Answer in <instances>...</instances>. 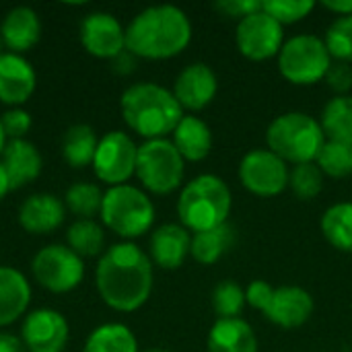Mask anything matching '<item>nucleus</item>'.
Listing matches in <instances>:
<instances>
[{"label":"nucleus","instance_id":"nucleus-13","mask_svg":"<svg viewBox=\"0 0 352 352\" xmlns=\"http://www.w3.org/2000/svg\"><path fill=\"white\" fill-rule=\"evenodd\" d=\"M68 322L56 309H35L27 314L21 328V342L27 352H62L68 342Z\"/></svg>","mask_w":352,"mask_h":352},{"label":"nucleus","instance_id":"nucleus-18","mask_svg":"<svg viewBox=\"0 0 352 352\" xmlns=\"http://www.w3.org/2000/svg\"><path fill=\"white\" fill-rule=\"evenodd\" d=\"M192 250V235L186 227L167 223L153 231L148 252L151 262H155L163 270H175L179 268Z\"/></svg>","mask_w":352,"mask_h":352},{"label":"nucleus","instance_id":"nucleus-5","mask_svg":"<svg viewBox=\"0 0 352 352\" xmlns=\"http://www.w3.org/2000/svg\"><path fill=\"white\" fill-rule=\"evenodd\" d=\"M326 142V134L322 124L303 111H289L272 120L266 130L268 148L278 155L285 163L303 165L316 163L322 146Z\"/></svg>","mask_w":352,"mask_h":352},{"label":"nucleus","instance_id":"nucleus-30","mask_svg":"<svg viewBox=\"0 0 352 352\" xmlns=\"http://www.w3.org/2000/svg\"><path fill=\"white\" fill-rule=\"evenodd\" d=\"M66 241H68V248L76 256H80V258H95L105 248V233H103V227L97 225L95 221L78 219L74 225L68 227Z\"/></svg>","mask_w":352,"mask_h":352},{"label":"nucleus","instance_id":"nucleus-33","mask_svg":"<svg viewBox=\"0 0 352 352\" xmlns=\"http://www.w3.org/2000/svg\"><path fill=\"white\" fill-rule=\"evenodd\" d=\"M245 307V291L233 283L223 280L212 291V309L219 316V320H233L239 318Z\"/></svg>","mask_w":352,"mask_h":352},{"label":"nucleus","instance_id":"nucleus-8","mask_svg":"<svg viewBox=\"0 0 352 352\" xmlns=\"http://www.w3.org/2000/svg\"><path fill=\"white\" fill-rule=\"evenodd\" d=\"M332 56L322 37L301 33L285 41L278 52V70L291 85H316L332 66Z\"/></svg>","mask_w":352,"mask_h":352},{"label":"nucleus","instance_id":"nucleus-17","mask_svg":"<svg viewBox=\"0 0 352 352\" xmlns=\"http://www.w3.org/2000/svg\"><path fill=\"white\" fill-rule=\"evenodd\" d=\"M37 76L33 66L19 54L6 52L0 58V101L12 107L27 103L35 91Z\"/></svg>","mask_w":352,"mask_h":352},{"label":"nucleus","instance_id":"nucleus-25","mask_svg":"<svg viewBox=\"0 0 352 352\" xmlns=\"http://www.w3.org/2000/svg\"><path fill=\"white\" fill-rule=\"evenodd\" d=\"M233 241H235L233 227H231L229 223H225V225H221V227H214V229H208V231L194 233L190 256H192L198 264L212 266L219 258H223V256L229 252V248L233 245Z\"/></svg>","mask_w":352,"mask_h":352},{"label":"nucleus","instance_id":"nucleus-37","mask_svg":"<svg viewBox=\"0 0 352 352\" xmlns=\"http://www.w3.org/2000/svg\"><path fill=\"white\" fill-rule=\"evenodd\" d=\"M0 124H2V130L6 134V138L23 140L25 134L31 128V116L25 109H21V107H12V109L4 111L0 116Z\"/></svg>","mask_w":352,"mask_h":352},{"label":"nucleus","instance_id":"nucleus-45","mask_svg":"<svg viewBox=\"0 0 352 352\" xmlns=\"http://www.w3.org/2000/svg\"><path fill=\"white\" fill-rule=\"evenodd\" d=\"M4 146H6V134H4L2 124H0V155H2V151H4Z\"/></svg>","mask_w":352,"mask_h":352},{"label":"nucleus","instance_id":"nucleus-40","mask_svg":"<svg viewBox=\"0 0 352 352\" xmlns=\"http://www.w3.org/2000/svg\"><path fill=\"white\" fill-rule=\"evenodd\" d=\"M272 295H274V289L266 280H254L245 289V303L264 314L272 301Z\"/></svg>","mask_w":352,"mask_h":352},{"label":"nucleus","instance_id":"nucleus-11","mask_svg":"<svg viewBox=\"0 0 352 352\" xmlns=\"http://www.w3.org/2000/svg\"><path fill=\"white\" fill-rule=\"evenodd\" d=\"M287 163L270 148H254L239 163V179L248 192L260 198H272L289 186Z\"/></svg>","mask_w":352,"mask_h":352},{"label":"nucleus","instance_id":"nucleus-22","mask_svg":"<svg viewBox=\"0 0 352 352\" xmlns=\"http://www.w3.org/2000/svg\"><path fill=\"white\" fill-rule=\"evenodd\" d=\"M31 303V287L23 272L0 266V328L14 324Z\"/></svg>","mask_w":352,"mask_h":352},{"label":"nucleus","instance_id":"nucleus-6","mask_svg":"<svg viewBox=\"0 0 352 352\" xmlns=\"http://www.w3.org/2000/svg\"><path fill=\"white\" fill-rule=\"evenodd\" d=\"M101 221L107 229L124 239L144 235L155 223L153 200L136 186H113L103 194Z\"/></svg>","mask_w":352,"mask_h":352},{"label":"nucleus","instance_id":"nucleus-24","mask_svg":"<svg viewBox=\"0 0 352 352\" xmlns=\"http://www.w3.org/2000/svg\"><path fill=\"white\" fill-rule=\"evenodd\" d=\"M171 142L184 157V161H204L212 148V132L208 124L196 116H184L171 134Z\"/></svg>","mask_w":352,"mask_h":352},{"label":"nucleus","instance_id":"nucleus-41","mask_svg":"<svg viewBox=\"0 0 352 352\" xmlns=\"http://www.w3.org/2000/svg\"><path fill=\"white\" fill-rule=\"evenodd\" d=\"M134 66H136V56H134V54H130L128 50H124L118 58H113V70H116V72H120V74H128V72H132V70H134Z\"/></svg>","mask_w":352,"mask_h":352},{"label":"nucleus","instance_id":"nucleus-7","mask_svg":"<svg viewBox=\"0 0 352 352\" xmlns=\"http://www.w3.org/2000/svg\"><path fill=\"white\" fill-rule=\"evenodd\" d=\"M186 161L169 138L146 140L138 146L136 177L140 184L159 196L171 194L184 182Z\"/></svg>","mask_w":352,"mask_h":352},{"label":"nucleus","instance_id":"nucleus-28","mask_svg":"<svg viewBox=\"0 0 352 352\" xmlns=\"http://www.w3.org/2000/svg\"><path fill=\"white\" fill-rule=\"evenodd\" d=\"M82 352H138V342L128 326L111 322L89 334Z\"/></svg>","mask_w":352,"mask_h":352},{"label":"nucleus","instance_id":"nucleus-39","mask_svg":"<svg viewBox=\"0 0 352 352\" xmlns=\"http://www.w3.org/2000/svg\"><path fill=\"white\" fill-rule=\"evenodd\" d=\"M214 8L229 19L241 21V19L262 10V2H258V0H221L214 4Z\"/></svg>","mask_w":352,"mask_h":352},{"label":"nucleus","instance_id":"nucleus-26","mask_svg":"<svg viewBox=\"0 0 352 352\" xmlns=\"http://www.w3.org/2000/svg\"><path fill=\"white\" fill-rule=\"evenodd\" d=\"M97 134L87 124H74L66 130L62 140V155L66 163L74 169H82L87 165H93L95 151H97Z\"/></svg>","mask_w":352,"mask_h":352},{"label":"nucleus","instance_id":"nucleus-3","mask_svg":"<svg viewBox=\"0 0 352 352\" xmlns=\"http://www.w3.org/2000/svg\"><path fill=\"white\" fill-rule=\"evenodd\" d=\"M122 116L130 130L146 140L165 138L173 134L184 118L173 91L157 82H136L122 95Z\"/></svg>","mask_w":352,"mask_h":352},{"label":"nucleus","instance_id":"nucleus-19","mask_svg":"<svg viewBox=\"0 0 352 352\" xmlns=\"http://www.w3.org/2000/svg\"><path fill=\"white\" fill-rule=\"evenodd\" d=\"M64 202L54 194H33L19 208V223L27 233L47 235L64 223Z\"/></svg>","mask_w":352,"mask_h":352},{"label":"nucleus","instance_id":"nucleus-32","mask_svg":"<svg viewBox=\"0 0 352 352\" xmlns=\"http://www.w3.org/2000/svg\"><path fill=\"white\" fill-rule=\"evenodd\" d=\"M316 165L328 177L334 179L349 177L352 175V144L326 140L316 159Z\"/></svg>","mask_w":352,"mask_h":352},{"label":"nucleus","instance_id":"nucleus-4","mask_svg":"<svg viewBox=\"0 0 352 352\" xmlns=\"http://www.w3.org/2000/svg\"><path fill=\"white\" fill-rule=\"evenodd\" d=\"M231 212V190L223 177L204 173L188 182L177 200L182 227L200 233L227 223Z\"/></svg>","mask_w":352,"mask_h":352},{"label":"nucleus","instance_id":"nucleus-46","mask_svg":"<svg viewBox=\"0 0 352 352\" xmlns=\"http://www.w3.org/2000/svg\"><path fill=\"white\" fill-rule=\"evenodd\" d=\"M6 52H4V41H2V37H0V58L4 56Z\"/></svg>","mask_w":352,"mask_h":352},{"label":"nucleus","instance_id":"nucleus-42","mask_svg":"<svg viewBox=\"0 0 352 352\" xmlns=\"http://www.w3.org/2000/svg\"><path fill=\"white\" fill-rule=\"evenodd\" d=\"M0 352H25L21 338L0 332Z\"/></svg>","mask_w":352,"mask_h":352},{"label":"nucleus","instance_id":"nucleus-35","mask_svg":"<svg viewBox=\"0 0 352 352\" xmlns=\"http://www.w3.org/2000/svg\"><path fill=\"white\" fill-rule=\"evenodd\" d=\"M289 188L299 200H314L324 188V173L316 163L295 165L289 173Z\"/></svg>","mask_w":352,"mask_h":352},{"label":"nucleus","instance_id":"nucleus-36","mask_svg":"<svg viewBox=\"0 0 352 352\" xmlns=\"http://www.w3.org/2000/svg\"><path fill=\"white\" fill-rule=\"evenodd\" d=\"M314 8H316V2H311V0H266V2H262V10L268 12L283 27L303 21Z\"/></svg>","mask_w":352,"mask_h":352},{"label":"nucleus","instance_id":"nucleus-38","mask_svg":"<svg viewBox=\"0 0 352 352\" xmlns=\"http://www.w3.org/2000/svg\"><path fill=\"white\" fill-rule=\"evenodd\" d=\"M326 82L336 95H349L352 89V66L351 62H332L326 72Z\"/></svg>","mask_w":352,"mask_h":352},{"label":"nucleus","instance_id":"nucleus-14","mask_svg":"<svg viewBox=\"0 0 352 352\" xmlns=\"http://www.w3.org/2000/svg\"><path fill=\"white\" fill-rule=\"evenodd\" d=\"M82 47L103 60H113L126 50V29L109 12H91L80 23Z\"/></svg>","mask_w":352,"mask_h":352},{"label":"nucleus","instance_id":"nucleus-16","mask_svg":"<svg viewBox=\"0 0 352 352\" xmlns=\"http://www.w3.org/2000/svg\"><path fill=\"white\" fill-rule=\"evenodd\" d=\"M314 314V299L301 287L274 289L272 301L264 311V318L283 330L301 328Z\"/></svg>","mask_w":352,"mask_h":352},{"label":"nucleus","instance_id":"nucleus-27","mask_svg":"<svg viewBox=\"0 0 352 352\" xmlns=\"http://www.w3.org/2000/svg\"><path fill=\"white\" fill-rule=\"evenodd\" d=\"M322 130L326 140L352 144V97L336 95L322 111Z\"/></svg>","mask_w":352,"mask_h":352},{"label":"nucleus","instance_id":"nucleus-29","mask_svg":"<svg viewBox=\"0 0 352 352\" xmlns=\"http://www.w3.org/2000/svg\"><path fill=\"white\" fill-rule=\"evenodd\" d=\"M322 233L332 248L352 254V202L332 204L324 212Z\"/></svg>","mask_w":352,"mask_h":352},{"label":"nucleus","instance_id":"nucleus-1","mask_svg":"<svg viewBox=\"0 0 352 352\" xmlns=\"http://www.w3.org/2000/svg\"><path fill=\"white\" fill-rule=\"evenodd\" d=\"M95 285L103 303L116 311L140 309L153 291V262L134 243H116L99 260Z\"/></svg>","mask_w":352,"mask_h":352},{"label":"nucleus","instance_id":"nucleus-12","mask_svg":"<svg viewBox=\"0 0 352 352\" xmlns=\"http://www.w3.org/2000/svg\"><path fill=\"white\" fill-rule=\"evenodd\" d=\"M285 27L268 12L258 10L237 23L235 41L239 52L252 62H264L278 56L285 45Z\"/></svg>","mask_w":352,"mask_h":352},{"label":"nucleus","instance_id":"nucleus-10","mask_svg":"<svg viewBox=\"0 0 352 352\" xmlns=\"http://www.w3.org/2000/svg\"><path fill=\"white\" fill-rule=\"evenodd\" d=\"M136 157L138 146L134 144V140L126 132L113 130L99 138L93 159V171L109 188L124 186L132 175H136Z\"/></svg>","mask_w":352,"mask_h":352},{"label":"nucleus","instance_id":"nucleus-2","mask_svg":"<svg viewBox=\"0 0 352 352\" xmlns=\"http://www.w3.org/2000/svg\"><path fill=\"white\" fill-rule=\"evenodd\" d=\"M192 39L188 14L171 4L140 10L126 27V50L146 60H167L182 54Z\"/></svg>","mask_w":352,"mask_h":352},{"label":"nucleus","instance_id":"nucleus-15","mask_svg":"<svg viewBox=\"0 0 352 352\" xmlns=\"http://www.w3.org/2000/svg\"><path fill=\"white\" fill-rule=\"evenodd\" d=\"M219 91V80L214 70L208 64L196 62L186 66L173 85V95L182 109L190 111H200L204 109L217 95Z\"/></svg>","mask_w":352,"mask_h":352},{"label":"nucleus","instance_id":"nucleus-31","mask_svg":"<svg viewBox=\"0 0 352 352\" xmlns=\"http://www.w3.org/2000/svg\"><path fill=\"white\" fill-rule=\"evenodd\" d=\"M64 202H66V208L72 214H76L78 219L93 221V217L101 212L103 192L95 184L78 182V184L68 188V192L64 196Z\"/></svg>","mask_w":352,"mask_h":352},{"label":"nucleus","instance_id":"nucleus-9","mask_svg":"<svg viewBox=\"0 0 352 352\" xmlns=\"http://www.w3.org/2000/svg\"><path fill=\"white\" fill-rule=\"evenodd\" d=\"M33 278L50 293H68L76 289L85 276L82 258L68 245H47L39 250L31 262Z\"/></svg>","mask_w":352,"mask_h":352},{"label":"nucleus","instance_id":"nucleus-34","mask_svg":"<svg viewBox=\"0 0 352 352\" xmlns=\"http://www.w3.org/2000/svg\"><path fill=\"white\" fill-rule=\"evenodd\" d=\"M324 43L336 62H351L352 60V14L336 16L326 31Z\"/></svg>","mask_w":352,"mask_h":352},{"label":"nucleus","instance_id":"nucleus-20","mask_svg":"<svg viewBox=\"0 0 352 352\" xmlns=\"http://www.w3.org/2000/svg\"><path fill=\"white\" fill-rule=\"evenodd\" d=\"M0 165L6 171L10 190H19L33 179L39 177L41 173V155L37 146L29 140H8L4 151H2V161Z\"/></svg>","mask_w":352,"mask_h":352},{"label":"nucleus","instance_id":"nucleus-21","mask_svg":"<svg viewBox=\"0 0 352 352\" xmlns=\"http://www.w3.org/2000/svg\"><path fill=\"white\" fill-rule=\"evenodd\" d=\"M41 35V23L33 8L29 6H14L6 12L2 25H0V37L4 41V47L10 50V54H23L31 50Z\"/></svg>","mask_w":352,"mask_h":352},{"label":"nucleus","instance_id":"nucleus-43","mask_svg":"<svg viewBox=\"0 0 352 352\" xmlns=\"http://www.w3.org/2000/svg\"><path fill=\"white\" fill-rule=\"evenodd\" d=\"M324 8H328L330 12L338 14V16H349L352 14V0H346V2H324Z\"/></svg>","mask_w":352,"mask_h":352},{"label":"nucleus","instance_id":"nucleus-47","mask_svg":"<svg viewBox=\"0 0 352 352\" xmlns=\"http://www.w3.org/2000/svg\"><path fill=\"white\" fill-rule=\"evenodd\" d=\"M144 352H167V351H161V349H151V351H144Z\"/></svg>","mask_w":352,"mask_h":352},{"label":"nucleus","instance_id":"nucleus-44","mask_svg":"<svg viewBox=\"0 0 352 352\" xmlns=\"http://www.w3.org/2000/svg\"><path fill=\"white\" fill-rule=\"evenodd\" d=\"M10 192V184H8V177H6V171L4 167L0 165V202L4 200V196Z\"/></svg>","mask_w":352,"mask_h":352},{"label":"nucleus","instance_id":"nucleus-23","mask_svg":"<svg viewBox=\"0 0 352 352\" xmlns=\"http://www.w3.org/2000/svg\"><path fill=\"white\" fill-rule=\"evenodd\" d=\"M208 352H258V338L252 326L241 320H217L208 332Z\"/></svg>","mask_w":352,"mask_h":352}]
</instances>
